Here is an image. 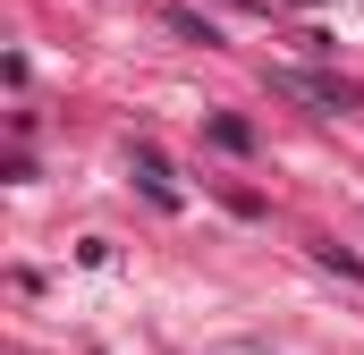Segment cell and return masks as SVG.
I'll use <instances>...</instances> for the list:
<instances>
[{"label":"cell","mask_w":364,"mask_h":355,"mask_svg":"<svg viewBox=\"0 0 364 355\" xmlns=\"http://www.w3.org/2000/svg\"><path fill=\"white\" fill-rule=\"evenodd\" d=\"M136 178H144L153 203H178V186H170V170H161V153H136Z\"/></svg>","instance_id":"cell-2"},{"label":"cell","mask_w":364,"mask_h":355,"mask_svg":"<svg viewBox=\"0 0 364 355\" xmlns=\"http://www.w3.org/2000/svg\"><path fill=\"white\" fill-rule=\"evenodd\" d=\"M212 136H220L229 153H246V144H255V127H246V119H212Z\"/></svg>","instance_id":"cell-4"},{"label":"cell","mask_w":364,"mask_h":355,"mask_svg":"<svg viewBox=\"0 0 364 355\" xmlns=\"http://www.w3.org/2000/svg\"><path fill=\"white\" fill-rule=\"evenodd\" d=\"M170 34H186V43H220L212 17H195V9H170Z\"/></svg>","instance_id":"cell-3"},{"label":"cell","mask_w":364,"mask_h":355,"mask_svg":"<svg viewBox=\"0 0 364 355\" xmlns=\"http://www.w3.org/2000/svg\"><path fill=\"white\" fill-rule=\"evenodd\" d=\"M272 85L279 93H305L314 110H348V102H356V85H339V77H305V68H279Z\"/></svg>","instance_id":"cell-1"}]
</instances>
